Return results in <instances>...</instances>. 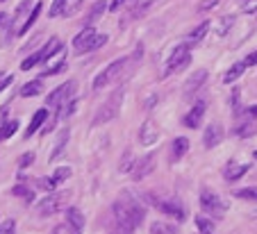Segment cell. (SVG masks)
I'll return each mask as SVG.
<instances>
[{
    "label": "cell",
    "mask_w": 257,
    "mask_h": 234,
    "mask_svg": "<svg viewBox=\"0 0 257 234\" xmlns=\"http://www.w3.org/2000/svg\"><path fill=\"white\" fill-rule=\"evenodd\" d=\"M207 30H210V23L205 21V23H200V25H198L192 34H189V39H187V41H189V43H198V41H200L205 34H207Z\"/></svg>",
    "instance_id": "4dcf8cb0"
},
{
    "label": "cell",
    "mask_w": 257,
    "mask_h": 234,
    "mask_svg": "<svg viewBox=\"0 0 257 234\" xmlns=\"http://www.w3.org/2000/svg\"><path fill=\"white\" fill-rule=\"evenodd\" d=\"M112 216H114V234H134L137 225L132 223V218L116 205V202L112 205Z\"/></svg>",
    "instance_id": "52a82bcc"
},
{
    "label": "cell",
    "mask_w": 257,
    "mask_h": 234,
    "mask_svg": "<svg viewBox=\"0 0 257 234\" xmlns=\"http://www.w3.org/2000/svg\"><path fill=\"white\" fill-rule=\"evenodd\" d=\"M253 157H257V152H255V155H253Z\"/></svg>",
    "instance_id": "f5cc1de1"
},
{
    "label": "cell",
    "mask_w": 257,
    "mask_h": 234,
    "mask_svg": "<svg viewBox=\"0 0 257 234\" xmlns=\"http://www.w3.org/2000/svg\"><path fill=\"white\" fill-rule=\"evenodd\" d=\"M207 82V71L205 68H200V71H196L192 75V78L187 80V85H185V96L187 98H192L196 91H200L203 89V85Z\"/></svg>",
    "instance_id": "8fae6325"
},
{
    "label": "cell",
    "mask_w": 257,
    "mask_h": 234,
    "mask_svg": "<svg viewBox=\"0 0 257 234\" xmlns=\"http://www.w3.org/2000/svg\"><path fill=\"white\" fill-rule=\"evenodd\" d=\"M152 2H157V0H139L137 5L132 7V16H139V14H144L146 9L152 5Z\"/></svg>",
    "instance_id": "8d00e7d4"
},
{
    "label": "cell",
    "mask_w": 257,
    "mask_h": 234,
    "mask_svg": "<svg viewBox=\"0 0 257 234\" xmlns=\"http://www.w3.org/2000/svg\"><path fill=\"white\" fill-rule=\"evenodd\" d=\"M155 164H157V155L141 157V159L134 164V169H132V180H144V177H148L152 170H155Z\"/></svg>",
    "instance_id": "30bf717a"
},
{
    "label": "cell",
    "mask_w": 257,
    "mask_h": 234,
    "mask_svg": "<svg viewBox=\"0 0 257 234\" xmlns=\"http://www.w3.org/2000/svg\"><path fill=\"white\" fill-rule=\"evenodd\" d=\"M246 114H248L251 118H257V105H255V107H248V109H246Z\"/></svg>",
    "instance_id": "681fc988"
},
{
    "label": "cell",
    "mask_w": 257,
    "mask_h": 234,
    "mask_svg": "<svg viewBox=\"0 0 257 234\" xmlns=\"http://www.w3.org/2000/svg\"><path fill=\"white\" fill-rule=\"evenodd\" d=\"M80 5H82V0H66V5H64V9H62V14H64V16H73V14L80 9Z\"/></svg>",
    "instance_id": "d590c367"
},
{
    "label": "cell",
    "mask_w": 257,
    "mask_h": 234,
    "mask_svg": "<svg viewBox=\"0 0 257 234\" xmlns=\"http://www.w3.org/2000/svg\"><path fill=\"white\" fill-rule=\"evenodd\" d=\"M93 34H96V30H93L91 25H86L85 30H82V32H80L78 37L73 39V48H75V52H78V55H82V52H85L86 43L91 41V37H93Z\"/></svg>",
    "instance_id": "ac0fdd59"
},
{
    "label": "cell",
    "mask_w": 257,
    "mask_h": 234,
    "mask_svg": "<svg viewBox=\"0 0 257 234\" xmlns=\"http://www.w3.org/2000/svg\"><path fill=\"white\" fill-rule=\"evenodd\" d=\"M123 96H126V89L123 86H119L116 91L112 93V96L107 98V103L100 107L98 111H96V118H93V125H103V123H109V121H114V118L119 116L121 111V103H123Z\"/></svg>",
    "instance_id": "6da1fadb"
},
{
    "label": "cell",
    "mask_w": 257,
    "mask_h": 234,
    "mask_svg": "<svg viewBox=\"0 0 257 234\" xmlns=\"http://www.w3.org/2000/svg\"><path fill=\"white\" fill-rule=\"evenodd\" d=\"M39 12H41V2H37V5H34V9L30 12V16H27V21L19 27V30H16V34H25L27 30H30V27L37 23V19H39Z\"/></svg>",
    "instance_id": "cb8c5ba5"
},
{
    "label": "cell",
    "mask_w": 257,
    "mask_h": 234,
    "mask_svg": "<svg viewBox=\"0 0 257 234\" xmlns=\"http://www.w3.org/2000/svg\"><path fill=\"white\" fill-rule=\"evenodd\" d=\"M237 198H244V200H257V187H246V189H239L235 191Z\"/></svg>",
    "instance_id": "836d02e7"
},
{
    "label": "cell",
    "mask_w": 257,
    "mask_h": 234,
    "mask_svg": "<svg viewBox=\"0 0 257 234\" xmlns=\"http://www.w3.org/2000/svg\"><path fill=\"white\" fill-rule=\"evenodd\" d=\"M30 7H32V0H23V2L16 7V12H14V21H19L21 16H23V14L30 9ZM14 21H12V23H14Z\"/></svg>",
    "instance_id": "f35d334b"
},
{
    "label": "cell",
    "mask_w": 257,
    "mask_h": 234,
    "mask_svg": "<svg viewBox=\"0 0 257 234\" xmlns=\"http://www.w3.org/2000/svg\"><path fill=\"white\" fill-rule=\"evenodd\" d=\"M71 173H73V170L68 169V166H60V169L53 173V182H55V184L64 182V180H68V177H71Z\"/></svg>",
    "instance_id": "d6a6232c"
},
{
    "label": "cell",
    "mask_w": 257,
    "mask_h": 234,
    "mask_svg": "<svg viewBox=\"0 0 257 234\" xmlns=\"http://www.w3.org/2000/svg\"><path fill=\"white\" fill-rule=\"evenodd\" d=\"M14 195H19V198H25V200H32V189H27V187H23V184H19V187H14V191H12Z\"/></svg>",
    "instance_id": "74e56055"
},
{
    "label": "cell",
    "mask_w": 257,
    "mask_h": 234,
    "mask_svg": "<svg viewBox=\"0 0 257 234\" xmlns=\"http://www.w3.org/2000/svg\"><path fill=\"white\" fill-rule=\"evenodd\" d=\"M251 170V166L248 164H237V162H230L228 166H225V170H223V177L228 180V182H237L241 175H246Z\"/></svg>",
    "instance_id": "2e32d148"
},
{
    "label": "cell",
    "mask_w": 257,
    "mask_h": 234,
    "mask_svg": "<svg viewBox=\"0 0 257 234\" xmlns=\"http://www.w3.org/2000/svg\"><path fill=\"white\" fill-rule=\"evenodd\" d=\"M7 23V14H0V27Z\"/></svg>",
    "instance_id": "f907efd6"
},
{
    "label": "cell",
    "mask_w": 257,
    "mask_h": 234,
    "mask_svg": "<svg viewBox=\"0 0 257 234\" xmlns=\"http://www.w3.org/2000/svg\"><path fill=\"white\" fill-rule=\"evenodd\" d=\"M73 91H75V82H73V80H68V82H64L62 86H57V89H55V91L50 93V96H48L46 105L55 109L57 105H62L64 100H68V98L73 96Z\"/></svg>",
    "instance_id": "9c48e42d"
},
{
    "label": "cell",
    "mask_w": 257,
    "mask_h": 234,
    "mask_svg": "<svg viewBox=\"0 0 257 234\" xmlns=\"http://www.w3.org/2000/svg\"><path fill=\"white\" fill-rule=\"evenodd\" d=\"M187 150H189V139L178 137L175 141H173V146H171V159H173V162L182 159V157L187 155Z\"/></svg>",
    "instance_id": "ffe728a7"
},
{
    "label": "cell",
    "mask_w": 257,
    "mask_h": 234,
    "mask_svg": "<svg viewBox=\"0 0 257 234\" xmlns=\"http://www.w3.org/2000/svg\"><path fill=\"white\" fill-rule=\"evenodd\" d=\"M68 134H71V132H68V130H62L60 134H57V141H55V148L50 150V157H48V162H55V159L60 157V152H62V150H64L66 141H68Z\"/></svg>",
    "instance_id": "44dd1931"
},
{
    "label": "cell",
    "mask_w": 257,
    "mask_h": 234,
    "mask_svg": "<svg viewBox=\"0 0 257 234\" xmlns=\"http://www.w3.org/2000/svg\"><path fill=\"white\" fill-rule=\"evenodd\" d=\"M144 200L148 202V205H152V207H157L159 212H164V214H169V216H173L175 221H185L187 218V214H185V207H182V202L180 200H162V198H157L155 193H144Z\"/></svg>",
    "instance_id": "3957f363"
},
{
    "label": "cell",
    "mask_w": 257,
    "mask_h": 234,
    "mask_svg": "<svg viewBox=\"0 0 257 234\" xmlns=\"http://www.w3.org/2000/svg\"><path fill=\"white\" fill-rule=\"evenodd\" d=\"M46 121H48V109L43 107V109H39V111H37V114H34V118L30 121V125H27V130H25V139H30V137H32L34 132L39 130L41 125L46 123Z\"/></svg>",
    "instance_id": "d6986e66"
},
{
    "label": "cell",
    "mask_w": 257,
    "mask_h": 234,
    "mask_svg": "<svg viewBox=\"0 0 257 234\" xmlns=\"http://www.w3.org/2000/svg\"><path fill=\"white\" fill-rule=\"evenodd\" d=\"M41 91H43V85H41V80H32V82H27V85H23V89H21V96H23V98L39 96Z\"/></svg>",
    "instance_id": "d4e9b609"
},
{
    "label": "cell",
    "mask_w": 257,
    "mask_h": 234,
    "mask_svg": "<svg viewBox=\"0 0 257 234\" xmlns=\"http://www.w3.org/2000/svg\"><path fill=\"white\" fill-rule=\"evenodd\" d=\"M32 162H34V155H32V152H25V155H23V159H21V169L30 166Z\"/></svg>",
    "instance_id": "f6af8a7d"
},
{
    "label": "cell",
    "mask_w": 257,
    "mask_h": 234,
    "mask_svg": "<svg viewBox=\"0 0 257 234\" xmlns=\"http://www.w3.org/2000/svg\"><path fill=\"white\" fill-rule=\"evenodd\" d=\"M157 139H159V130L155 128V123H152V121H146V123L141 125V130H139V141H141V146H152Z\"/></svg>",
    "instance_id": "9a60e30c"
},
{
    "label": "cell",
    "mask_w": 257,
    "mask_h": 234,
    "mask_svg": "<svg viewBox=\"0 0 257 234\" xmlns=\"http://www.w3.org/2000/svg\"><path fill=\"white\" fill-rule=\"evenodd\" d=\"M123 2H128V0H112V5H109V9H112V12H119L121 7H123Z\"/></svg>",
    "instance_id": "7dc6e473"
},
{
    "label": "cell",
    "mask_w": 257,
    "mask_h": 234,
    "mask_svg": "<svg viewBox=\"0 0 257 234\" xmlns=\"http://www.w3.org/2000/svg\"><path fill=\"white\" fill-rule=\"evenodd\" d=\"M244 64H246V66H255V64H257V50L251 52V55L244 59Z\"/></svg>",
    "instance_id": "bcb514c9"
},
{
    "label": "cell",
    "mask_w": 257,
    "mask_h": 234,
    "mask_svg": "<svg viewBox=\"0 0 257 234\" xmlns=\"http://www.w3.org/2000/svg\"><path fill=\"white\" fill-rule=\"evenodd\" d=\"M107 43V34H93L91 37V41H89V43H86V48H85V52H93V50H98V48H103ZM85 52H82V55H85Z\"/></svg>",
    "instance_id": "83f0119b"
},
{
    "label": "cell",
    "mask_w": 257,
    "mask_h": 234,
    "mask_svg": "<svg viewBox=\"0 0 257 234\" xmlns=\"http://www.w3.org/2000/svg\"><path fill=\"white\" fill-rule=\"evenodd\" d=\"M232 23H235V19H232V16H225V19L218 21V27H216V34H218V37H225V34L230 32Z\"/></svg>",
    "instance_id": "1f68e13d"
},
{
    "label": "cell",
    "mask_w": 257,
    "mask_h": 234,
    "mask_svg": "<svg viewBox=\"0 0 257 234\" xmlns=\"http://www.w3.org/2000/svg\"><path fill=\"white\" fill-rule=\"evenodd\" d=\"M244 71H246V64H244V62H239V64L230 66V68L225 71V75H223V82H225V85H232L235 80H239L241 75H244Z\"/></svg>",
    "instance_id": "7402d4cb"
},
{
    "label": "cell",
    "mask_w": 257,
    "mask_h": 234,
    "mask_svg": "<svg viewBox=\"0 0 257 234\" xmlns=\"http://www.w3.org/2000/svg\"><path fill=\"white\" fill-rule=\"evenodd\" d=\"M62 202H64V195L50 191V195H46L43 200H39V205H37V214L43 216V218H46V216H53L55 212H60Z\"/></svg>",
    "instance_id": "ba28073f"
},
{
    "label": "cell",
    "mask_w": 257,
    "mask_h": 234,
    "mask_svg": "<svg viewBox=\"0 0 257 234\" xmlns=\"http://www.w3.org/2000/svg\"><path fill=\"white\" fill-rule=\"evenodd\" d=\"M196 228L200 234H212L214 232V221L205 218V216H196Z\"/></svg>",
    "instance_id": "f546056e"
},
{
    "label": "cell",
    "mask_w": 257,
    "mask_h": 234,
    "mask_svg": "<svg viewBox=\"0 0 257 234\" xmlns=\"http://www.w3.org/2000/svg\"><path fill=\"white\" fill-rule=\"evenodd\" d=\"M16 132H19V121H14V118L5 121V123H2V128H0V141H5V139L14 137Z\"/></svg>",
    "instance_id": "484cf974"
},
{
    "label": "cell",
    "mask_w": 257,
    "mask_h": 234,
    "mask_svg": "<svg viewBox=\"0 0 257 234\" xmlns=\"http://www.w3.org/2000/svg\"><path fill=\"white\" fill-rule=\"evenodd\" d=\"M200 207H203L210 216H214V218H223L225 216V202L221 200L216 193L207 191V189L200 193Z\"/></svg>",
    "instance_id": "8992f818"
},
{
    "label": "cell",
    "mask_w": 257,
    "mask_h": 234,
    "mask_svg": "<svg viewBox=\"0 0 257 234\" xmlns=\"http://www.w3.org/2000/svg\"><path fill=\"white\" fill-rule=\"evenodd\" d=\"M66 223H68L73 234H82V230H85V216H82V212L78 207L66 209Z\"/></svg>",
    "instance_id": "4fadbf2b"
},
{
    "label": "cell",
    "mask_w": 257,
    "mask_h": 234,
    "mask_svg": "<svg viewBox=\"0 0 257 234\" xmlns=\"http://www.w3.org/2000/svg\"><path fill=\"white\" fill-rule=\"evenodd\" d=\"M218 2H221V0H203V2H200V5H198V12H210V9H214V7L218 5Z\"/></svg>",
    "instance_id": "60d3db41"
},
{
    "label": "cell",
    "mask_w": 257,
    "mask_h": 234,
    "mask_svg": "<svg viewBox=\"0 0 257 234\" xmlns=\"http://www.w3.org/2000/svg\"><path fill=\"white\" fill-rule=\"evenodd\" d=\"M116 205H119V207L123 209L128 216H130L132 223H134L137 228L141 225V223H144L146 209H144V205H141V200H139V198L132 193V191H123V193L116 198Z\"/></svg>",
    "instance_id": "7a4b0ae2"
},
{
    "label": "cell",
    "mask_w": 257,
    "mask_h": 234,
    "mask_svg": "<svg viewBox=\"0 0 257 234\" xmlns=\"http://www.w3.org/2000/svg\"><path fill=\"white\" fill-rule=\"evenodd\" d=\"M244 12L246 14H255L257 12V0H244Z\"/></svg>",
    "instance_id": "7bdbcfd3"
},
{
    "label": "cell",
    "mask_w": 257,
    "mask_h": 234,
    "mask_svg": "<svg viewBox=\"0 0 257 234\" xmlns=\"http://www.w3.org/2000/svg\"><path fill=\"white\" fill-rule=\"evenodd\" d=\"M150 234H178V228H175V225H171V223L155 221L150 225Z\"/></svg>",
    "instance_id": "4316f807"
},
{
    "label": "cell",
    "mask_w": 257,
    "mask_h": 234,
    "mask_svg": "<svg viewBox=\"0 0 257 234\" xmlns=\"http://www.w3.org/2000/svg\"><path fill=\"white\" fill-rule=\"evenodd\" d=\"M221 139H223V128H221V123L207 125V130H205V137H203L205 148H214V146H218V143H221Z\"/></svg>",
    "instance_id": "5bb4252c"
},
{
    "label": "cell",
    "mask_w": 257,
    "mask_h": 234,
    "mask_svg": "<svg viewBox=\"0 0 257 234\" xmlns=\"http://www.w3.org/2000/svg\"><path fill=\"white\" fill-rule=\"evenodd\" d=\"M5 114H7V107H2V109H0V118L5 116Z\"/></svg>",
    "instance_id": "816d5d0a"
},
{
    "label": "cell",
    "mask_w": 257,
    "mask_h": 234,
    "mask_svg": "<svg viewBox=\"0 0 257 234\" xmlns=\"http://www.w3.org/2000/svg\"><path fill=\"white\" fill-rule=\"evenodd\" d=\"M257 132V118H246V121H239L237 123V128H235V134L237 137H241V139H248V137H253Z\"/></svg>",
    "instance_id": "e0dca14e"
},
{
    "label": "cell",
    "mask_w": 257,
    "mask_h": 234,
    "mask_svg": "<svg viewBox=\"0 0 257 234\" xmlns=\"http://www.w3.org/2000/svg\"><path fill=\"white\" fill-rule=\"evenodd\" d=\"M126 66H128V57H121V59H116V62H112L105 71L96 75V80H93V91H100L105 85H112L114 80H121V73H123Z\"/></svg>",
    "instance_id": "277c9868"
},
{
    "label": "cell",
    "mask_w": 257,
    "mask_h": 234,
    "mask_svg": "<svg viewBox=\"0 0 257 234\" xmlns=\"http://www.w3.org/2000/svg\"><path fill=\"white\" fill-rule=\"evenodd\" d=\"M230 103H232V107H235V109H239V91H237V89H235V93H232Z\"/></svg>",
    "instance_id": "c3c4849f"
},
{
    "label": "cell",
    "mask_w": 257,
    "mask_h": 234,
    "mask_svg": "<svg viewBox=\"0 0 257 234\" xmlns=\"http://www.w3.org/2000/svg\"><path fill=\"white\" fill-rule=\"evenodd\" d=\"M0 80H2V75H0Z\"/></svg>",
    "instance_id": "11a10c76"
},
{
    "label": "cell",
    "mask_w": 257,
    "mask_h": 234,
    "mask_svg": "<svg viewBox=\"0 0 257 234\" xmlns=\"http://www.w3.org/2000/svg\"><path fill=\"white\" fill-rule=\"evenodd\" d=\"M119 169L123 170V173H128V170H132V152L128 150L126 152V157H123V162L119 164Z\"/></svg>",
    "instance_id": "b9f144b4"
},
{
    "label": "cell",
    "mask_w": 257,
    "mask_h": 234,
    "mask_svg": "<svg viewBox=\"0 0 257 234\" xmlns=\"http://www.w3.org/2000/svg\"><path fill=\"white\" fill-rule=\"evenodd\" d=\"M64 5H66V0H53V7H50V12L48 14H50V16H60Z\"/></svg>",
    "instance_id": "ab89813d"
},
{
    "label": "cell",
    "mask_w": 257,
    "mask_h": 234,
    "mask_svg": "<svg viewBox=\"0 0 257 234\" xmlns=\"http://www.w3.org/2000/svg\"><path fill=\"white\" fill-rule=\"evenodd\" d=\"M107 9V2H103V0H98V2H96V5L91 7V14H89V23H93V21L96 19H100V16H103V12H105Z\"/></svg>",
    "instance_id": "e575fe53"
},
{
    "label": "cell",
    "mask_w": 257,
    "mask_h": 234,
    "mask_svg": "<svg viewBox=\"0 0 257 234\" xmlns=\"http://www.w3.org/2000/svg\"><path fill=\"white\" fill-rule=\"evenodd\" d=\"M0 234H14V221H5L0 225Z\"/></svg>",
    "instance_id": "ee69618b"
},
{
    "label": "cell",
    "mask_w": 257,
    "mask_h": 234,
    "mask_svg": "<svg viewBox=\"0 0 257 234\" xmlns=\"http://www.w3.org/2000/svg\"><path fill=\"white\" fill-rule=\"evenodd\" d=\"M41 62H46V52H43V48H41L39 52H34V55H30L27 59H23V64H21V68L23 71H30V68H34L37 64H41Z\"/></svg>",
    "instance_id": "603a6c76"
},
{
    "label": "cell",
    "mask_w": 257,
    "mask_h": 234,
    "mask_svg": "<svg viewBox=\"0 0 257 234\" xmlns=\"http://www.w3.org/2000/svg\"><path fill=\"white\" fill-rule=\"evenodd\" d=\"M205 109H207V103H205V100H196V105H193L192 109H189V114L185 116L187 128H198L205 116Z\"/></svg>",
    "instance_id": "7c38bea8"
},
{
    "label": "cell",
    "mask_w": 257,
    "mask_h": 234,
    "mask_svg": "<svg viewBox=\"0 0 257 234\" xmlns=\"http://www.w3.org/2000/svg\"><path fill=\"white\" fill-rule=\"evenodd\" d=\"M66 68V57H64V50H62L60 59L55 62V64H48V68H43V75H57V73H62Z\"/></svg>",
    "instance_id": "f1b7e54d"
},
{
    "label": "cell",
    "mask_w": 257,
    "mask_h": 234,
    "mask_svg": "<svg viewBox=\"0 0 257 234\" xmlns=\"http://www.w3.org/2000/svg\"><path fill=\"white\" fill-rule=\"evenodd\" d=\"M0 2H5V0H0Z\"/></svg>",
    "instance_id": "db71d44e"
},
{
    "label": "cell",
    "mask_w": 257,
    "mask_h": 234,
    "mask_svg": "<svg viewBox=\"0 0 257 234\" xmlns=\"http://www.w3.org/2000/svg\"><path fill=\"white\" fill-rule=\"evenodd\" d=\"M189 62H192V55H189V46L187 43H180L175 50H173V55L169 57V62H166V71L164 75H171V73L175 71H182L185 66H189Z\"/></svg>",
    "instance_id": "5b68a950"
}]
</instances>
